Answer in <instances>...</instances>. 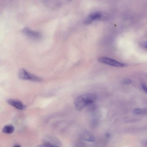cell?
Returning <instances> with one entry per match:
<instances>
[{"instance_id":"6da1fadb","label":"cell","mask_w":147,"mask_h":147,"mask_svg":"<svg viewBox=\"0 0 147 147\" xmlns=\"http://www.w3.org/2000/svg\"><path fill=\"white\" fill-rule=\"evenodd\" d=\"M97 98L95 94L87 93L80 95L75 99L74 103L76 109L80 111L94 102Z\"/></svg>"},{"instance_id":"3957f363","label":"cell","mask_w":147,"mask_h":147,"mask_svg":"<svg viewBox=\"0 0 147 147\" xmlns=\"http://www.w3.org/2000/svg\"><path fill=\"white\" fill-rule=\"evenodd\" d=\"M98 60L99 62L101 63L114 67H123L126 65L124 63L107 57H100L98 58Z\"/></svg>"},{"instance_id":"5b68a950","label":"cell","mask_w":147,"mask_h":147,"mask_svg":"<svg viewBox=\"0 0 147 147\" xmlns=\"http://www.w3.org/2000/svg\"><path fill=\"white\" fill-rule=\"evenodd\" d=\"M102 14L100 12H92L89 14L85 19L84 23L87 24H90L93 21L102 19Z\"/></svg>"},{"instance_id":"7c38bea8","label":"cell","mask_w":147,"mask_h":147,"mask_svg":"<svg viewBox=\"0 0 147 147\" xmlns=\"http://www.w3.org/2000/svg\"><path fill=\"white\" fill-rule=\"evenodd\" d=\"M132 82V80H131L129 79H125L123 81L124 83L127 84H130Z\"/></svg>"},{"instance_id":"277c9868","label":"cell","mask_w":147,"mask_h":147,"mask_svg":"<svg viewBox=\"0 0 147 147\" xmlns=\"http://www.w3.org/2000/svg\"><path fill=\"white\" fill-rule=\"evenodd\" d=\"M44 143L48 144L54 147H61V144L58 139L52 136H47L43 139Z\"/></svg>"},{"instance_id":"8992f818","label":"cell","mask_w":147,"mask_h":147,"mask_svg":"<svg viewBox=\"0 0 147 147\" xmlns=\"http://www.w3.org/2000/svg\"><path fill=\"white\" fill-rule=\"evenodd\" d=\"M22 32L26 35L33 39H39L41 37L40 33L33 30L27 27L24 28L22 30Z\"/></svg>"},{"instance_id":"4fadbf2b","label":"cell","mask_w":147,"mask_h":147,"mask_svg":"<svg viewBox=\"0 0 147 147\" xmlns=\"http://www.w3.org/2000/svg\"><path fill=\"white\" fill-rule=\"evenodd\" d=\"M142 87L143 90L146 92L147 93V86L144 84H142Z\"/></svg>"},{"instance_id":"30bf717a","label":"cell","mask_w":147,"mask_h":147,"mask_svg":"<svg viewBox=\"0 0 147 147\" xmlns=\"http://www.w3.org/2000/svg\"><path fill=\"white\" fill-rule=\"evenodd\" d=\"M143 112V111L140 109L136 108L134 110V113L136 114H142Z\"/></svg>"},{"instance_id":"ba28073f","label":"cell","mask_w":147,"mask_h":147,"mask_svg":"<svg viewBox=\"0 0 147 147\" xmlns=\"http://www.w3.org/2000/svg\"><path fill=\"white\" fill-rule=\"evenodd\" d=\"M14 130V127L12 125H7L5 126L2 129V132L6 134H11L13 133Z\"/></svg>"},{"instance_id":"52a82bcc","label":"cell","mask_w":147,"mask_h":147,"mask_svg":"<svg viewBox=\"0 0 147 147\" xmlns=\"http://www.w3.org/2000/svg\"><path fill=\"white\" fill-rule=\"evenodd\" d=\"M7 102L9 105L20 110H23L26 107V106L19 100L14 99H9L7 100Z\"/></svg>"},{"instance_id":"8fae6325","label":"cell","mask_w":147,"mask_h":147,"mask_svg":"<svg viewBox=\"0 0 147 147\" xmlns=\"http://www.w3.org/2000/svg\"><path fill=\"white\" fill-rule=\"evenodd\" d=\"M36 147H54L48 144L44 143L43 144L38 145Z\"/></svg>"},{"instance_id":"5bb4252c","label":"cell","mask_w":147,"mask_h":147,"mask_svg":"<svg viewBox=\"0 0 147 147\" xmlns=\"http://www.w3.org/2000/svg\"><path fill=\"white\" fill-rule=\"evenodd\" d=\"M141 44L144 48L147 49V42H142Z\"/></svg>"},{"instance_id":"7a4b0ae2","label":"cell","mask_w":147,"mask_h":147,"mask_svg":"<svg viewBox=\"0 0 147 147\" xmlns=\"http://www.w3.org/2000/svg\"><path fill=\"white\" fill-rule=\"evenodd\" d=\"M18 75L19 78L22 79L34 82H40L42 80V79L40 77L30 73L23 68L19 70Z\"/></svg>"},{"instance_id":"9a60e30c","label":"cell","mask_w":147,"mask_h":147,"mask_svg":"<svg viewBox=\"0 0 147 147\" xmlns=\"http://www.w3.org/2000/svg\"><path fill=\"white\" fill-rule=\"evenodd\" d=\"M13 147H21V146L19 145H15Z\"/></svg>"},{"instance_id":"2e32d148","label":"cell","mask_w":147,"mask_h":147,"mask_svg":"<svg viewBox=\"0 0 147 147\" xmlns=\"http://www.w3.org/2000/svg\"></svg>"},{"instance_id":"9c48e42d","label":"cell","mask_w":147,"mask_h":147,"mask_svg":"<svg viewBox=\"0 0 147 147\" xmlns=\"http://www.w3.org/2000/svg\"><path fill=\"white\" fill-rule=\"evenodd\" d=\"M85 136L86 140L90 141H93L94 140V138L91 134L88 133H85Z\"/></svg>"}]
</instances>
